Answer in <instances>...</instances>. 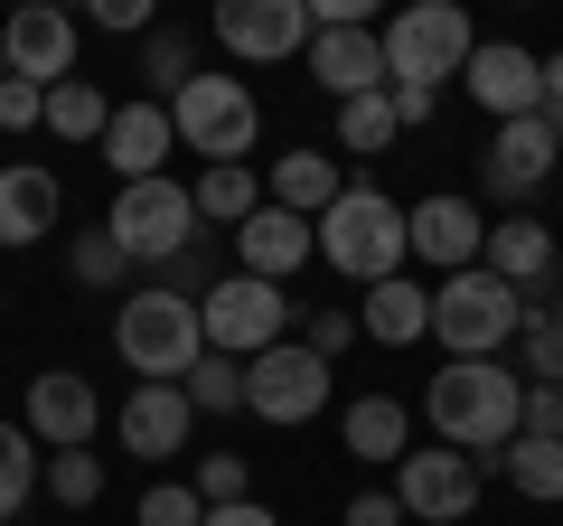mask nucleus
<instances>
[{
    "label": "nucleus",
    "mask_w": 563,
    "mask_h": 526,
    "mask_svg": "<svg viewBox=\"0 0 563 526\" xmlns=\"http://www.w3.org/2000/svg\"><path fill=\"white\" fill-rule=\"evenodd\" d=\"M526 432L563 442V385H526Z\"/></svg>",
    "instance_id": "nucleus-40"
},
{
    "label": "nucleus",
    "mask_w": 563,
    "mask_h": 526,
    "mask_svg": "<svg viewBox=\"0 0 563 526\" xmlns=\"http://www.w3.org/2000/svg\"><path fill=\"white\" fill-rule=\"evenodd\" d=\"M113 432H122L132 461H169V451H188V432H198V405H188L179 385H132L122 414H113Z\"/></svg>",
    "instance_id": "nucleus-20"
},
{
    "label": "nucleus",
    "mask_w": 563,
    "mask_h": 526,
    "mask_svg": "<svg viewBox=\"0 0 563 526\" xmlns=\"http://www.w3.org/2000/svg\"><path fill=\"white\" fill-rule=\"evenodd\" d=\"M188 198H198V226H244L263 207V179H254V169H207Z\"/></svg>",
    "instance_id": "nucleus-31"
},
{
    "label": "nucleus",
    "mask_w": 563,
    "mask_h": 526,
    "mask_svg": "<svg viewBox=\"0 0 563 526\" xmlns=\"http://www.w3.org/2000/svg\"><path fill=\"white\" fill-rule=\"evenodd\" d=\"M329 395H339V366L310 358L301 339H282V348H263V358H244V414H254V424H273V432L320 424Z\"/></svg>",
    "instance_id": "nucleus-8"
},
{
    "label": "nucleus",
    "mask_w": 563,
    "mask_h": 526,
    "mask_svg": "<svg viewBox=\"0 0 563 526\" xmlns=\"http://www.w3.org/2000/svg\"><path fill=\"white\" fill-rule=\"evenodd\" d=\"M544 132H554V142H563V103H544Z\"/></svg>",
    "instance_id": "nucleus-46"
},
{
    "label": "nucleus",
    "mask_w": 563,
    "mask_h": 526,
    "mask_svg": "<svg viewBox=\"0 0 563 526\" xmlns=\"http://www.w3.org/2000/svg\"><path fill=\"white\" fill-rule=\"evenodd\" d=\"M517 329H526V292H507L488 263L432 283V348H442V358H498Z\"/></svg>",
    "instance_id": "nucleus-4"
},
{
    "label": "nucleus",
    "mask_w": 563,
    "mask_h": 526,
    "mask_svg": "<svg viewBox=\"0 0 563 526\" xmlns=\"http://www.w3.org/2000/svg\"><path fill=\"white\" fill-rule=\"evenodd\" d=\"M404 244H413V263H432V273H470L479 263V244H488V217H479V198H461V188H442V198H422V207H404Z\"/></svg>",
    "instance_id": "nucleus-15"
},
{
    "label": "nucleus",
    "mask_w": 563,
    "mask_h": 526,
    "mask_svg": "<svg viewBox=\"0 0 563 526\" xmlns=\"http://www.w3.org/2000/svg\"><path fill=\"white\" fill-rule=\"evenodd\" d=\"M66 263H76V283H85V292H132V254H122L103 226H85V235L66 244Z\"/></svg>",
    "instance_id": "nucleus-33"
},
{
    "label": "nucleus",
    "mask_w": 563,
    "mask_h": 526,
    "mask_svg": "<svg viewBox=\"0 0 563 526\" xmlns=\"http://www.w3.org/2000/svg\"><path fill=\"white\" fill-rule=\"evenodd\" d=\"M488 470H498V480L517 489V498H536V507H563V442H544V432H517V442H507Z\"/></svg>",
    "instance_id": "nucleus-26"
},
{
    "label": "nucleus",
    "mask_w": 563,
    "mask_h": 526,
    "mask_svg": "<svg viewBox=\"0 0 563 526\" xmlns=\"http://www.w3.org/2000/svg\"><path fill=\"white\" fill-rule=\"evenodd\" d=\"M57 217H66V179H57V169L0 161V254H20V244L57 235Z\"/></svg>",
    "instance_id": "nucleus-21"
},
{
    "label": "nucleus",
    "mask_w": 563,
    "mask_h": 526,
    "mask_svg": "<svg viewBox=\"0 0 563 526\" xmlns=\"http://www.w3.org/2000/svg\"><path fill=\"white\" fill-rule=\"evenodd\" d=\"M169 132L179 151H207V169H244V151L263 142V103L244 76H188L169 95Z\"/></svg>",
    "instance_id": "nucleus-5"
},
{
    "label": "nucleus",
    "mask_w": 563,
    "mask_h": 526,
    "mask_svg": "<svg viewBox=\"0 0 563 526\" xmlns=\"http://www.w3.org/2000/svg\"><path fill=\"white\" fill-rule=\"evenodd\" d=\"M38 480H47V451L29 442L20 424H0V517H20V507L38 498Z\"/></svg>",
    "instance_id": "nucleus-30"
},
{
    "label": "nucleus",
    "mask_w": 563,
    "mask_h": 526,
    "mask_svg": "<svg viewBox=\"0 0 563 526\" xmlns=\"http://www.w3.org/2000/svg\"><path fill=\"white\" fill-rule=\"evenodd\" d=\"M461 85H470V103L498 113V122L544 113V57H536V47H517V39H479V47H470V66H461Z\"/></svg>",
    "instance_id": "nucleus-14"
},
{
    "label": "nucleus",
    "mask_w": 563,
    "mask_h": 526,
    "mask_svg": "<svg viewBox=\"0 0 563 526\" xmlns=\"http://www.w3.org/2000/svg\"><path fill=\"white\" fill-rule=\"evenodd\" d=\"M103 29H151V0H95Z\"/></svg>",
    "instance_id": "nucleus-44"
},
{
    "label": "nucleus",
    "mask_w": 563,
    "mask_h": 526,
    "mask_svg": "<svg viewBox=\"0 0 563 526\" xmlns=\"http://www.w3.org/2000/svg\"><path fill=\"white\" fill-rule=\"evenodd\" d=\"M422 424H432V442L488 470L526 432V376H507V358H442V376L422 385Z\"/></svg>",
    "instance_id": "nucleus-1"
},
{
    "label": "nucleus",
    "mask_w": 563,
    "mask_h": 526,
    "mask_svg": "<svg viewBox=\"0 0 563 526\" xmlns=\"http://www.w3.org/2000/svg\"><path fill=\"white\" fill-rule=\"evenodd\" d=\"M188 489H198L207 507H235V498H254V470H244V451H207Z\"/></svg>",
    "instance_id": "nucleus-36"
},
{
    "label": "nucleus",
    "mask_w": 563,
    "mask_h": 526,
    "mask_svg": "<svg viewBox=\"0 0 563 526\" xmlns=\"http://www.w3.org/2000/svg\"><path fill=\"white\" fill-rule=\"evenodd\" d=\"M179 395L198 414H244V358H217V348H207V358L179 376Z\"/></svg>",
    "instance_id": "nucleus-32"
},
{
    "label": "nucleus",
    "mask_w": 563,
    "mask_h": 526,
    "mask_svg": "<svg viewBox=\"0 0 563 526\" xmlns=\"http://www.w3.org/2000/svg\"><path fill=\"white\" fill-rule=\"evenodd\" d=\"M404 142V122H395V95H357L339 103V151H357V161H376V151Z\"/></svg>",
    "instance_id": "nucleus-29"
},
{
    "label": "nucleus",
    "mask_w": 563,
    "mask_h": 526,
    "mask_svg": "<svg viewBox=\"0 0 563 526\" xmlns=\"http://www.w3.org/2000/svg\"><path fill=\"white\" fill-rule=\"evenodd\" d=\"M310 254H320V226L291 217V207H273V198L235 226V273H254V283H291Z\"/></svg>",
    "instance_id": "nucleus-17"
},
{
    "label": "nucleus",
    "mask_w": 563,
    "mask_h": 526,
    "mask_svg": "<svg viewBox=\"0 0 563 526\" xmlns=\"http://www.w3.org/2000/svg\"><path fill=\"white\" fill-rule=\"evenodd\" d=\"M0 85H10V47H0Z\"/></svg>",
    "instance_id": "nucleus-47"
},
{
    "label": "nucleus",
    "mask_w": 563,
    "mask_h": 526,
    "mask_svg": "<svg viewBox=\"0 0 563 526\" xmlns=\"http://www.w3.org/2000/svg\"><path fill=\"white\" fill-rule=\"evenodd\" d=\"M479 489H488V470L470 461V451H404L395 461V507H404V526H461L470 507H479Z\"/></svg>",
    "instance_id": "nucleus-10"
},
{
    "label": "nucleus",
    "mask_w": 563,
    "mask_h": 526,
    "mask_svg": "<svg viewBox=\"0 0 563 526\" xmlns=\"http://www.w3.org/2000/svg\"><path fill=\"white\" fill-rule=\"evenodd\" d=\"M103 122H113V95H103V85H57V95H47V132H57V142H103Z\"/></svg>",
    "instance_id": "nucleus-28"
},
{
    "label": "nucleus",
    "mask_w": 563,
    "mask_h": 526,
    "mask_svg": "<svg viewBox=\"0 0 563 526\" xmlns=\"http://www.w3.org/2000/svg\"><path fill=\"white\" fill-rule=\"evenodd\" d=\"M132 526H207V498H198L188 480H161L151 498L132 507Z\"/></svg>",
    "instance_id": "nucleus-37"
},
{
    "label": "nucleus",
    "mask_w": 563,
    "mask_h": 526,
    "mask_svg": "<svg viewBox=\"0 0 563 526\" xmlns=\"http://www.w3.org/2000/svg\"><path fill=\"white\" fill-rule=\"evenodd\" d=\"M217 47L235 66H282L310 47V0H225L217 10Z\"/></svg>",
    "instance_id": "nucleus-12"
},
{
    "label": "nucleus",
    "mask_w": 563,
    "mask_h": 526,
    "mask_svg": "<svg viewBox=\"0 0 563 526\" xmlns=\"http://www.w3.org/2000/svg\"><path fill=\"white\" fill-rule=\"evenodd\" d=\"M301 66L329 85L339 103H357V95H385V39L376 29H310V47H301Z\"/></svg>",
    "instance_id": "nucleus-19"
},
{
    "label": "nucleus",
    "mask_w": 563,
    "mask_h": 526,
    "mask_svg": "<svg viewBox=\"0 0 563 526\" xmlns=\"http://www.w3.org/2000/svg\"><path fill=\"white\" fill-rule=\"evenodd\" d=\"M198 320H207V348H217V358H263V348L291 339V302H282V283H254V273L207 283L198 292Z\"/></svg>",
    "instance_id": "nucleus-9"
},
{
    "label": "nucleus",
    "mask_w": 563,
    "mask_h": 526,
    "mask_svg": "<svg viewBox=\"0 0 563 526\" xmlns=\"http://www.w3.org/2000/svg\"><path fill=\"white\" fill-rule=\"evenodd\" d=\"M188 76H198V47H188L179 29H151V103H169Z\"/></svg>",
    "instance_id": "nucleus-35"
},
{
    "label": "nucleus",
    "mask_w": 563,
    "mask_h": 526,
    "mask_svg": "<svg viewBox=\"0 0 563 526\" xmlns=\"http://www.w3.org/2000/svg\"><path fill=\"white\" fill-rule=\"evenodd\" d=\"M376 39H385V85H432V95H442V76L470 66L479 29H470L461 0H413V10H395Z\"/></svg>",
    "instance_id": "nucleus-7"
},
{
    "label": "nucleus",
    "mask_w": 563,
    "mask_h": 526,
    "mask_svg": "<svg viewBox=\"0 0 563 526\" xmlns=\"http://www.w3.org/2000/svg\"><path fill=\"white\" fill-rule=\"evenodd\" d=\"M207 526H282L263 498H235V507H207Z\"/></svg>",
    "instance_id": "nucleus-43"
},
{
    "label": "nucleus",
    "mask_w": 563,
    "mask_h": 526,
    "mask_svg": "<svg viewBox=\"0 0 563 526\" xmlns=\"http://www.w3.org/2000/svg\"><path fill=\"white\" fill-rule=\"evenodd\" d=\"M479 263L498 273L507 292H544V283H554V263H563V244H554V226H536V217H507V226H488Z\"/></svg>",
    "instance_id": "nucleus-22"
},
{
    "label": "nucleus",
    "mask_w": 563,
    "mask_h": 526,
    "mask_svg": "<svg viewBox=\"0 0 563 526\" xmlns=\"http://www.w3.org/2000/svg\"><path fill=\"white\" fill-rule=\"evenodd\" d=\"M0 47H10V76L38 85V95L76 85V20H66L57 0H29V10H10V20H0Z\"/></svg>",
    "instance_id": "nucleus-13"
},
{
    "label": "nucleus",
    "mask_w": 563,
    "mask_h": 526,
    "mask_svg": "<svg viewBox=\"0 0 563 526\" xmlns=\"http://www.w3.org/2000/svg\"><path fill=\"white\" fill-rule=\"evenodd\" d=\"M339 442L357 470H395L404 451H413V414L395 405V395H357V405L339 414Z\"/></svg>",
    "instance_id": "nucleus-23"
},
{
    "label": "nucleus",
    "mask_w": 563,
    "mask_h": 526,
    "mask_svg": "<svg viewBox=\"0 0 563 526\" xmlns=\"http://www.w3.org/2000/svg\"><path fill=\"white\" fill-rule=\"evenodd\" d=\"M385 95H395V122H404V132H413V122H432V103H442L432 85H385Z\"/></svg>",
    "instance_id": "nucleus-42"
},
{
    "label": "nucleus",
    "mask_w": 563,
    "mask_h": 526,
    "mask_svg": "<svg viewBox=\"0 0 563 526\" xmlns=\"http://www.w3.org/2000/svg\"><path fill=\"white\" fill-rule=\"evenodd\" d=\"M517 358H526V385H563V292L554 302H526Z\"/></svg>",
    "instance_id": "nucleus-27"
},
{
    "label": "nucleus",
    "mask_w": 563,
    "mask_h": 526,
    "mask_svg": "<svg viewBox=\"0 0 563 526\" xmlns=\"http://www.w3.org/2000/svg\"><path fill=\"white\" fill-rule=\"evenodd\" d=\"M357 329L376 348H413V339H432V283H413V273H395V283H376L357 302Z\"/></svg>",
    "instance_id": "nucleus-24"
},
{
    "label": "nucleus",
    "mask_w": 563,
    "mask_h": 526,
    "mask_svg": "<svg viewBox=\"0 0 563 526\" xmlns=\"http://www.w3.org/2000/svg\"><path fill=\"white\" fill-rule=\"evenodd\" d=\"M113 358L132 366V385H179L188 366L207 358V320H198V302L188 292H122V310H113Z\"/></svg>",
    "instance_id": "nucleus-3"
},
{
    "label": "nucleus",
    "mask_w": 563,
    "mask_h": 526,
    "mask_svg": "<svg viewBox=\"0 0 563 526\" xmlns=\"http://www.w3.org/2000/svg\"><path fill=\"white\" fill-rule=\"evenodd\" d=\"M554 161H563V142L544 132V113L498 122V142L479 151V188H488V198H536V188L554 179Z\"/></svg>",
    "instance_id": "nucleus-18"
},
{
    "label": "nucleus",
    "mask_w": 563,
    "mask_h": 526,
    "mask_svg": "<svg viewBox=\"0 0 563 526\" xmlns=\"http://www.w3.org/2000/svg\"><path fill=\"white\" fill-rule=\"evenodd\" d=\"M544 103H563V57H544Z\"/></svg>",
    "instance_id": "nucleus-45"
},
{
    "label": "nucleus",
    "mask_w": 563,
    "mask_h": 526,
    "mask_svg": "<svg viewBox=\"0 0 563 526\" xmlns=\"http://www.w3.org/2000/svg\"><path fill=\"white\" fill-rule=\"evenodd\" d=\"M347 526H404L395 489H357V498H347Z\"/></svg>",
    "instance_id": "nucleus-41"
},
{
    "label": "nucleus",
    "mask_w": 563,
    "mask_h": 526,
    "mask_svg": "<svg viewBox=\"0 0 563 526\" xmlns=\"http://www.w3.org/2000/svg\"><path fill=\"white\" fill-rule=\"evenodd\" d=\"M47 498L57 507H95L103 498V451H47Z\"/></svg>",
    "instance_id": "nucleus-34"
},
{
    "label": "nucleus",
    "mask_w": 563,
    "mask_h": 526,
    "mask_svg": "<svg viewBox=\"0 0 563 526\" xmlns=\"http://www.w3.org/2000/svg\"><path fill=\"white\" fill-rule=\"evenodd\" d=\"M320 263L347 273L357 292L395 283L404 263H413V244H404V207L385 198L376 179H347L339 198H329V217H320Z\"/></svg>",
    "instance_id": "nucleus-2"
},
{
    "label": "nucleus",
    "mask_w": 563,
    "mask_h": 526,
    "mask_svg": "<svg viewBox=\"0 0 563 526\" xmlns=\"http://www.w3.org/2000/svg\"><path fill=\"white\" fill-rule=\"evenodd\" d=\"M103 235L132 254V273H161L198 244V198H188V179H132L103 207Z\"/></svg>",
    "instance_id": "nucleus-6"
},
{
    "label": "nucleus",
    "mask_w": 563,
    "mask_h": 526,
    "mask_svg": "<svg viewBox=\"0 0 563 526\" xmlns=\"http://www.w3.org/2000/svg\"><path fill=\"white\" fill-rule=\"evenodd\" d=\"M20 432H29L38 451H85V442L103 432V395H95V376H76V366H47V376H29Z\"/></svg>",
    "instance_id": "nucleus-11"
},
{
    "label": "nucleus",
    "mask_w": 563,
    "mask_h": 526,
    "mask_svg": "<svg viewBox=\"0 0 563 526\" xmlns=\"http://www.w3.org/2000/svg\"><path fill=\"white\" fill-rule=\"evenodd\" d=\"M347 339H357V310H310V320H301V348H310V358H329V366H339Z\"/></svg>",
    "instance_id": "nucleus-38"
},
{
    "label": "nucleus",
    "mask_w": 563,
    "mask_h": 526,
    "mask_svg": "<svg viewBox=\"0 0 563 526\" xmlns=\"http://www.w3.org/2000/svg\"><path fill=\"white\" fill-rule=\"evenodd\" d=\"M103 169H113L122 188L132 179H169V151H179V132H169V103H151V95H132V103H113V122H103Z\"/></svg>",
    "instance_id": "nucleus-16"
},
{
    "label": "nucleus",
    "mask_w": 563,
    "mask_h": 526,
    "mask_svg": "<svg viewBox=\"0 0 563 526\" xmlns=\"http://www.w3.org/2000/svg\"><path fill=\"white\" fill-rule=\"evenodd\" d=\"M29 122H47V95L10 76V85H0V132H29Z\"/></svg>",
    "instance_id": "nucleus-39"
},
{
    "label": "nucleus",
    "mask_w": 563,
    "mask_h": 526,
    "mask_svg": "<svg viewBox=\"0 0 563 526\" xmlns=\"http://www.w3.org/2000/svg\"><path fill=\"white\" fill-rule=\"evenodd\" d=\"M339 161H329V151H282V161H273V179H263V198H273V207H291V217H310V226H320L329 217V198H339Z\"/></svg>",
    "instance_id": "nucleus-25"
}]
</instances>
